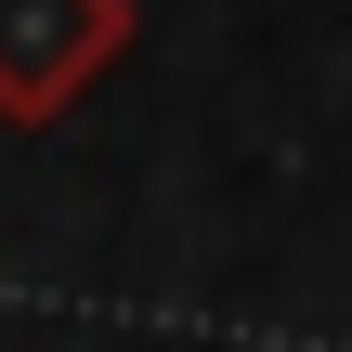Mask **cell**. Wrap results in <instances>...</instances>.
I'll return each mask as SVG.
<instances>
[{
  "label": "cell",
  "instance_id": "1",
  "mask_svg": "<svg viewBox=\"0 0 352 352\" xmlns=\"http://www.w3.org/2000/svg\"><path fill=\"white\" fill-rule=\"evenodd\" d=\"M131 52V0H0V131L78 118V91Z\"/></svg>",
  "mask_w": 352,
  "mask_h": 352
}]
</instances>
